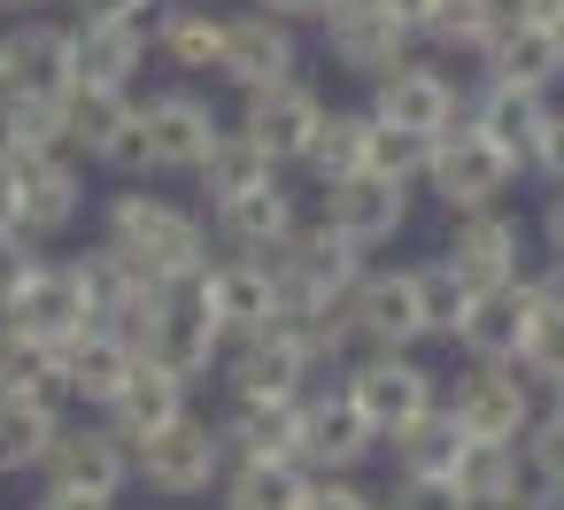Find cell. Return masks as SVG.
Returning a JSON list of instances; mask_svg holds the SVG:
<instances>
[{
  "label": "cell",
  "instance_id": "1f68e13d",
  "mask_svg": "<svg viewBox=\"0 0 564 510\" xmlns=\"http://www.w3.org/2000/svg\"><path fill=\"white\" fill-rule=\"evenodd\" d=\"M448 487H456L464 510H510V502L525 495V456H518V448H495V441H464Z\"/></svg>",
  "mask_w": 564,
  "mask_h": 510
},
{
  "label": "cell",
  "instance_id": "d4e9b609",
  "mask_svg": "<svg viewBox=\"0 0 564 510\" xmlns=\"http://www.w3.org/2000/svg\"><path fill=\"white\" fill-rule=\"evenodd\" d=\"M464 124L487 148H502L518 171H533V148H541V124H549V94H518V86H487L479 78V94L464 101Z\"/></svg>",
  "mask_w": 564,
  "mask_h": 510
},
{
  "label": "cell",
  "instance_id": "b9f144b4",
  "mask_svg": "<svg viewBox=\"0 0 564 510\" xmlns=\"http://www.w3.org/2000/svg\"><path fill=\"white\" fill-rule=\"evenodd\" d=\"M518 379L525 387H564V310L541 294V310H533V325H525V348H518Z\"/></svg>",
  "mask_w": 564,
  "mask_h": 510
},
{
  "label": "cell",
  "instance_id": "cb8c5ba5",
  "mask_svg": "<svg viewBox=\"0 0 564 510\" xmlns=\"http://www.w3.org/2000/svg\"><path fill=\"white\" fill-rule=\"evenodd\" d=\"M9 86L40 94V101H63L78 86V32L63 17H24L9 32Z\"/></svg>",
  "mask_w": 564,
  "mask_h": 510
},
{
  "label": "cell",
  "instance_id": "4316f807",
  "mask_svg": "<svg viewBox=\"0 0 564 510\" xmlns=\"http://www.w3.org/2000/svg\"><path fill=\"white\" fill-rule=\"evenodd\" d=\"M194 402H186V387L171 379V371H155V363H132V379H124V394L101 410V425L124 441V448H140V441H155L163 425H178Z\"/></svg>",
  "mask_w": 564,
  "mask_h": 510
},
{
  "label": "cell",
  "instance_id": "4dcf8cb0",
  "mask_svg": "<svg viewBox=\"0 0 564 510\" xmlns=\"http://www.w3.org/2000/svg\"><path fill=\"white\" fill-rule=\"evenodd\" d=\"M479 70H487V86H518V94H549L556 78H564V47L549 40V32H533V24H502V40L479 55Z\"/></svg>",
  "mask_w": 564,
  "mask_h": 510
},
{
  "label": "cell",
  "instance_id": "ac0fdd59",
  "mask_svg": "<svg viewBox=\"0 0 564 510\" xmlns=\"http://www.w3.org/2000/svg\"><path fill=\"white\" fill-rule=\"evenodd\" d=\"M525 225L510 209H471V217H448V240H441V263L464 271L471 286H510L525 279Z\"/></svg>",
  "mask_w": 564,
  "mask_h": 510
},
{
  "label": "cell",
  "instance_id": "9f6ffc18",
  "mask_svg": "<svg viewBox=\"0 0 564 510\" xmlns=\"http://www.w3.org/2000/svg\"><path fill=\"white\" fill-rule=\"evenodd\" d=\"M0 232H17V155H0Z\"/></svg>",
  "mask_w": 564,
  "mask_h": 510
},
{
  "label": "cell",
  "instance_id": "9a60e30c",
  "mask_svg": "<svg viewBox=\"0 0 564 510\" xmlns=\"http://www.w3.org/2000/svg\"><path fill=\"white\" fill-rule=\"evenodd\" d=\"M140 124H148V163H155V171H178V178H194V171L217 155V140H225L217 109H209L202 94H186V86L148 94V101H140Z\"/></svg>",
  "mask_w": 564,
  "mask_h": 510
},
{
  "label": "cell",
  "instance_id": "94428289",
  "mask_svg": "<svg viewBox=\"0 0 564 510\" xmlns=\"http://www.w3.org/2000/svg\"><path fill=\"white\" fill-rule=\"evenodd\" d=\"M0 9H9V17L24 24V17H40V9H55V0H0Z\"/></svg>",
  "mask_w": 564,
  "mask_h": 510
},
{
  "label": "cell",
  "instance_id": "5bb4252c",
  "mask_svg": "<svg viewBox=\"0 0 564 510\" xmlns=\"http://www.w3.org/2000/svg\"><path fill=\"white\" fill-rule=\"evenodd\" d=\"M217 78H225V86H240V94H271V86L302 78V40H294V24L256 17V9L225 17V55H217Z\"/></svg>",
  "mask_w": 564,
  "mask_h": 510
},
{
  "label": "cell",
  "instance_id": "d6a6232c",
  "mask_svg": "<svg viewBox=\"0 0 564 510\" xmlns=\"http://www.w3.org/2000/svg\"><path fill=\"white\" fill-rule=\"evenodd\" d=\"M55 433H63V410H55V402H40V394H0V479L40 471L47 448H55Z\"/></svg>",
  "mask_w": 564,
  "mask_h": 510
},
{
  "label": "cell",
  "instance_id": "be15d7a7",
  "mask_svg": "<svg viewBox=\"0 0 564 510\" xmlns=\"http://www.w3.org/2000/svg\"><path fill=\"white\" fill-rule=\"evenodd\" d=\"M171 9H194V0H171Z\"/></svg>",
  "mask_w": 564,
  "mask_h": 510
},
{
  "label": "cell",
  "instance_id": "6f0895ef",
  "mask_svg": "<svg viewBox=\"0 0 564 510\" xmlns=\"http://www.w3.org/2000/svg\"><path fill=\"white\" fill-rule=\"evenodd\" d=\"M32 510H117V502H86V495H55V487H40Z\"/></svg>",
  "mask_w": 564,
  "mask_h": 510
},
{
  "label": "cell",
  "instance_id": "8d00e7d4",
  "mask_svg": "<svg viewBox=\"0 0 564 510\" xmlns=\"http://www.w3.org/2000/svg\"><path fill=\"white\" fill-rule=\"evenodd\" d=\"M148 40H155V55H163L171 70H209V78H217L225 17H209V9H163V24H148Z\"/></svg>",
  "mask_w": 564,
  "mask_h": 510
},
{
  "label": "cell",
  "instance_id": "f5cc1de1",
  "mask_svg": "<svg viewBox=\"0 0 564 510\" xmlns=\"http://www.w3.org/2000/svg\"><path fill=\"white\" fill-rule=\"evenodd\" d=\"M502 9H510L518 24H533V32H549V40L564 47V0H502Z\"/></svg>",
  "mask_w": 564,
  "mask_h": 510
},
{
  "label": "cell",
  "instance_id": "8fae6325",
  "mask_svg": "<svg viewBox=\"0 0 564 510\" xmlns=\"http://www.w3.org/2000/svg\"><path fill=\"white\" fill-rule=\"evenodd\" d=\"M379 456V433L364 425V410L340 394V387H310L302 394V448L294 464L310 479H356V464Z\"/></svg>",
  "mask_w": 564,
  "mask_h": 510
},
{
  "label": "cell",
  "instance_id": "e0dca14e",
  "mask_svg": "<svg viewBox=\"0 0 564 510\" xmlns=\"http://www.w3.org/2000/svg\"><path fill=\"white\" fill-rule=\"evenodd\" d=\"M456 117H464V94H456V78H448V70H433V63H402L394 78H379V86H371V124H387V132L441 140Z\"/></svg>",
  "mask_w": 564,
  "mask_h": 510
},
{
  "label": "cell",
  "instance_id": "f35d334b",
  "mask_svg": "<svg viewBox=\"0 0 564 510\" xmlns=\"http://www.w3.org/2000/svg\"><path fill=\"white\" fill-rule=\"evenodd\" d=\"M502 24H510V9H502V0H441V9H433V24H425V40H433L441 55L479 63V55L502 40Z\"/></svg>",
  "mask_w": 564,
  "mask_h": 510
},
{
  "label": "cell",
  "instance_id": "5b68a950",
  "mask_svg": "<svg viewBox=\"0 0 564 510\" xmlns=\"http://www.w3.org/2000/svg\"><path fill=\"white\" fill-rule=\"evenodd\" d=\"M225 433H217V417H178V425H163L155 441H140L132 448V479L140 487H155V495H171V502H194V495H209L217 479H225Z\"/></svg>",
  "mask_w": 564,
  "mask_h": 510
},
{
  "label": "cell",
  "instance_id": "ba28073f",
  "mask_svg": "<svg viewBox=\"0 0 564 510\" xmlns=\"http://www.w3.org/2000/svg\"><path fill=\"white\" fill-rule=\"evenodd\" d=\"M441 410L456 417L464 441H495V448H518L533 433V417H541L533 410V387L518 379V363H471Z\"/></svg>",
  "mask_w": 564,
  "mask_h": 510
},
{
  "label": "cell",
  "instance_id": "60d3db41",
  "mask_svg": "<svg viewBox=\"0 0 564 510\" xmlns=\"http://www.w3.org/2000/svg\"><path fill=\"white\" fill-rule=\"evenodd\" d=\"M410 271H417V302H425V333H433V340H456V325H464V310H471V294H479V286H471L464 271H448L441 256H433V263H410Z\"/></svg>",
  "mask_w": 564,
  "mask_h": 510
},
{
  "label": "cell",
  "instance_id": "816d5d0a",
  "mask_svg": "<svg viewBox=\"0 0 564 510\" xmlns=\"http://www.w3.org/2000/svg\"><path fill=\"white\" fill-rule=\"evenodd\" d=\"M256 17H279V24H325L340 0H248Z\"/></svg>",
  "mask_w": 564,
  "mask_h": 510
},
{
  "label": "cell",
  "instance_id": "f546056e",
  "mask_svg": "<svg viewBox=\"0 0 564 510\" xmlns=\"http://www.w3.org/2000/svg\"><path fill=\"white\" fill-rule=\"evenodd\" d=\"M132 109H140L132 94H109V86H70V94L55 101V117H63V155H70V163H78V155H86V163H101V155L117 148V132L132 124Z\"/></svg>",
  "mask_w": 564,
  "mask_h": 510
},
{
  "label": "cell",
  "instance_id": "8992f818",
  "mask_svg": "<svg viewBox=\"0 0 564 510\" xmlns=\"http://www.w3.org/2000/svg\"><path fill=\"white\" fill-rule=\"evenodd\" d=\"M0 325H9L17 340H32V348H47V356H63L78 333H94L101 317H94V294H86V279H78V263L63 256H47L40 271H32V286L0 310Z\"/></svg>",
  "mask_w": 564,
  "mask_h": 510
},
{
  "label": "cell",
  "instance_id": "f6af8a7d",
  "mask_svg": "<svg viewBox=\"0 0 564 510\" xmlns=\"http://www.w3.org/2000/svg\"><path fill=\"white\" fill-rule=\"evenodd\" d=\"M40 263H47V256H40L24 232H0V310H9V302L32 286V271H40Z\"/></svg>",
  "mask_w": 564,
  "mask_h": 510
},
{
  "label": "cell",
  "instance_id": "2e32d148",
  "mask_svg": "<svg viewBox=\"0 0 564 510\" xmlns=\"http://www.w3.org/2000/svg\"><path fill=\"white\" fill-rule=\"evenodd\" d=\"M410 47H417V40L379 9V0H340V9L325 17V55H333L348 78H371V86H379V78H394L402 63H417Z\"/></svg>",
  "mask_w": 564,
  "mask_h": 510
},
{
  "label": "cell",
  "instance_id": "52a82bcc",
  "mask_svg": "<svg viewBox=\"0 0 564 510\" xmlns=\"http://www.w3.org/2000/svg\"><path fill=\"white\" fill-rule=\"evenodd\" d=\"M310 371H317V356L294 333V317H279V325H263V333H248V340L225 348L232 402H302L310 394Z\"/></svg>",
  "mask_w": 564,
  "mask_h": 510
},
{
  "label": "cell",
  "instance_id": "f1b7e54d",
  "mask_svg": "<svg viewBox=\"0 0 564 510\" xmlns=\"http://www.w3.org/2000/svg\"><path fill=\"white\" fill-rule=\"evenodd\" d=\"M70 32H78V86L132 94V78H140L148 55H155L148 24H70Z\"/></svg>",
  "mask_w": 564,
  "mask_h": 510
},
{
  "label": "cell",
  "instance_id": "44dd1931",
  "mask_svg": "<svg viewBox=\"0 0 564 510\" xmlns=\"http://www.w3.org/2000/svg\"><path fill=\"white\" fill-rule=\"evenodd\" d=\"M78 209H86V171H78L70 155H32V163H17V232H24L32 248L55 240V232H70Z\"/></svg>",
  "mask_w": 564,
  "mask_h": 510
},
{
  "label": "cell",
  "instance_id": "680465c9",
  "mask_svg": "<svg viewBox=\"0 0 564 510\" xmlns=\"http://www.w3.org/2000/svg\"><path fill=\"white\" fill-rule=\"evenodd\" d=\"M510 510H564V495H556V487H533V479H525V495H518Z\"/></svg>",
  "mask_w": 564,
  "mask_h": 510
},
{
  "label": "cell",
  "instance_id": "603a6c76",
  "mask_svg": "<svg viewBox=\"0 0 564 510\" xmlns=\"http://www.w3.org/2000/svg\"><path fill=\"white\" fill-rule=\"evenodd\" d=\"M294 232H302V209H294V194H286V186H263V194H240V202L209 209V240H217L225 256H248V263L286 256V240H294Z\"/></svg>",
  "mask_w": 564,
  "mask_h": 510
},
{
  "label": "cell",
  "instance_id": "d590c367",
  "mask_svg": "<svg viewBox=\"0 0 564 510\" xmlns=\"http://www.w3.org/2000/svg\"><path fill=\"white\" fill-rule=\"evenodd\" d=\"M217 502L225 510H302L310 502V471L302 464H225Z\"/></svg>",
  "mask_w": 564,
  "mask_h": 510
},
{
  "label": "cell",
  "instance_id": "7402d4cb",
  "mask_svg": "<svg viewBox=\"0 0 564 510\" xmlns=\"http://www.w3.org/2000/svg\"><path fill=\"white\" fill-rule=\"evenodd\" d=\"M325 232H340L356 256H371V248H387V240H402V225H410V186H387V178H348V186H333L325 194V217H317Z\"/></svg>",
  "mask_w": 564,
  "mask_h": 510
},
{
  "label": "cell",
  "instance_id": "681fc988",
  "mask_svg": "<svg viewBox=\"0 0 564 510\" xmlns=\"http://www.w3.org/2000/svg\"><path fill=\"white\" fill-rule=\"evenodd\" d=\"M101 163H109V171H124V178H148V171H155V163H148V124H140V109H132V124L117 132V148H109Z\"/></svg>",
  "mask_w": 564,
  "mask_h": 510
},
{
  "label": "cell",
  "instance_id": "7dc6e473",
  "mask_svg": "<svg viewBox=\"0 0 564 510\" xmlns=\"http://www.w3.org/2000/svg\"><path fill=\"white\" fill-rule=\"evenodd\" d=\"M533 178H541L549 194H564V109H549V124H541V148H533Z\"/></svg>",
  "mask_w": 564,
  "mask_h": 510
},
{
  "label": "cell",
  "instance_id": "11a10c76",
  "mask_svg": "<svg viewBox=\"0 0 564 510\" xmlns=\"http://www.w3.org/2000/svg\"><path fill=\"white\" fill-rule=\"evenodd\" d=\"M541 248H549V263H564V194H549V209H541Z\"/></svg>",
  "mask_w": 564,
  "mask_h": 510
},
{
  "label": "cell",
  "instance_id": "4fadbf2b",
  "mask_svg": "<svg viewBox=\"0 0 564 510\" xmlns=\"http://www.w3.org/2000/svg\"><path fill=\"white\" fill-rule=\"evenodd\" d=\"M140 363L171 371L178 387H194L209 363H225V325L209 317L202 286H178V294L155 310V325H148V340H140Z\"/></svg>",
  "mask_w": 564,
  "mask_h": 510
},
{
  "label": "cell",
  "instance_id": "bcb514c9",
  "mask_svg": "<svg viewBox=\"0 0 564 510\" xmlns=\"http://www.w3.org/2000/svg\"><path fill=\"white\" fill-rule=\"evenodd\" d=\"M379 510H464V502H456L448 479H394V487L379 495Z\"/></svg>",
  "mask_w": 564,
  "mask_h": 510
},
{
  "label": "cell",
  "instance_id": "30bf717a",
  "mask_svg": "<svg viewBox=\"0 0 564 510\" xmlns=\"http://www.w3.org/2000/svg\"><path fill=\"white\" fill-rule=\"evenodd\" d=\"M40 479L55 487V495H86V502H117L124 487H132V448L94 417H63V433H55V448H47V464H40Z\"/></svg>",
  "mask_w": 564,
  "mask_h": 510
},
{
  "label": "cell",
  "instance_id": "6da1fadb",
  "mask_svg": "<svg viewBox=\"0 0 564 510\" xmlns=\"http://www.w3.org/2000/svg\"><path fill=\"white\" fill-rule=\"evenodd\" d=\"M101 248L109 256H124L140 279H155V286H202V271L217 263L209 256V225L194 217V209H178L171 194H148V186H124V194H109V209H101Z\"/></svg>",
  "mask_w": 564,
  "mask_h": 510
},
{
  "label": "cell",
  "instance_id": "d6986e66",
  "mask_svg": "<svg viewBox=\"0 0 564 510\" xmlns=\"http://www.w3.org/2000/svg\"><path fill=\"white\" fill-rule=\"evenodd\" d=\"M533 310H541V279L479 286V294H471V310H464V325H456V348H464L471 363H518Z\"/></svg>",
  "mask_w": 564,
  "mask_h": 510
},
{
  "label": "cell",
  "instance_id": "83f0119b",
  "mask_svg": "<svg viewBox=\"0 0 564 510\" xmlns=\"http://www.w3.org/2000/svg\"><path fill=\"white\" fill-rule=\"evenodd\" d=\"M232 464H294L302 448V402H232L217 417Z\"/></svg>",
  "mask_w": 564,
  "mask_h": 510
},
{
  "label": "cell",
  "instance_id": "ee69618b",
  "mask_svg": "<svg viewBox=\"0 0 564 510\" xmlns=\"http://www.w3.org/2000/svg\"><path fill=\"white\" fill-rule=\"evenodd\" d=\"M518 456H525V479H533V487H556V495H564V417H556V410L533 417V433L518 441Z\"/></svg>",
  "mask_w": 564,
  "mask_h": 510
},
{
  "label": "cell",
  "instance_id": "7a4b0ae2",
  "mask_svg": "<svg viewBox=\"0 0 564 510\" xmlns=\"http://www.w3.org/2000/svg\"><path fill=\"white\" fill-rule=\"evenodd\" d=\"M271 271H279V317H317V310H340L371 263H364L340 232L302 225V232L286 240V256H271Z\"/></svg>",
  "mask_w": 564,
  "mask_h": 510
},
{
  "label": "cell",
  "instance_id": "9c48e42d",
  "mask_svg": "<svg viewBox=\"0 0 564 510\" xmlns=\"http://www.w3.org/2000/svg\"><path fill=\"white\" fill-rule=\"evenodd\" d=\"M348 333L364 356H410L425 333V302H417V271H364L356 294H348Z\"/></svg>",
  "mask_w": 564,
  "mask_h": 510
},
{
  "label": "cell",
  "instance_id": "3957f363",
  "mask_svg": "<svg viewBox=\"0 0 564 510\" xmlns=\"http://www.w3.org/2000/svg\"><path fill=\"white\" fill-rule=\"evenodd\" d=\"M525 171L502 155V148H487L464 117L433 140V171H425V194L448 209V217H471V209H502V194L518 186Z\"/></svg>",
  "mask_w": 564,
  "mask_h": 510
},
{
  "label": "cell",
  "instance_id": "74e56055",
  "mask_svg": "<svg viewBox=\"0 0 564 510\" xmlns=\"http://www.w3.org/2000/svg\"><path fill=\"white\" fill-rule=\"evenodd\" d=\"M387 456H394V479H448L456 456H464V433H456L448 410H433V417L402 425V433L387 441Z\"/></svg>",
  "mask_w": 564,
  "mask_h": 510
},
{
  "label": "cell",
  "instance_id": "277c9868",
  "mask_svg": "<svg viewBox=\"0 0 564 510\" xmlns=\"http://www.w3.org/2000/svg\"><path fill=\"white\" fill-rule=\"evenodd\" d=\"M340 394L364 410V425L379 433V448H387L402 425H417V417L441 410V379H433L417 356H356V363L340 371Z\"/></svg>",
  "mask_w": 564,
  "mask_h": 510
},
{
  "label": "cell",
  "instance_id": "6125c7cd",
  "mask_svg": "<svg viewBox=\"0 0 564 510\" xmlns=\"http://www.w3.org/2000/svg\"><path fill=\"white\" fill-rule=\"evenodd\" d=\"M0 86H9V32H0Z\"/></svg>",
  "mask_w": 564,
  "mask_h": 510
},
{
  "label": "cell",
  "instance_id": "484cf974",
  "mask_svg": "<svg viewBox=\"0 0 564 510\" xmlns=\"http://www.w3.org/2000/svg\"><path fill=\"white\" fill-rule=\"evenodd\" d=\"M132 363H140V348H132V340H117L109 325H94V333H78V340L55 356V379H63V394H70V402L109 410V402L124 394Z\"/></svg>",
  "mask_w": 564,
  "mask_h": 510
},
{
  "label": "cell",
  "instance_id": "ab89813d",
  "mask_svg": "<svg viewBox=\"0 0 564 510\" xmlns=\"http://www.w3.org/2000/svg\"><path fill=\"white\" fill-rule=\"evenodd\" d=\"M0 155H17V163H32V155H63V117H55V101L0 86Z\"/></svg>",
  "mask_w": 564,
  "mask_h": 510
},
{
  "label": "cell",
  "instance_id": "c3c4849f",
  "mask_svg": "<svg viewBox=\"0 0 564 510\" xmlns=\"http://www.w3.org/2000/svg\"><path fill=\"white\" fill-rule=\"evenodd\" d=\"M302 510H379V495L364 479H310V502Z\"/></svg>",
  "mask_w": 564,
  "mask_h": 510
},
{
  "label": "cell",
  "instance_id": "91938a15",
  "mask_svg": "<svg viewBox=\"0 0 564 510\" xmlns=\"http://www.w3.org/2000/svg\"><path fill=\"white\" fill-rule=\"evenodd\" d=\"M541 294H549V302L564 310V263H549V271H541Z\"/></svg>",
  "mask_w": 564,
  "mask_h": 510
},
{
  "label": "cell",
  "instance_id": "7bdbcfd3",
  "mask_svg": "<svg viewBox=\"0 0 564 510\" xmlns=\"http://www.w3.org/2000/svg\"><path fill=\"white\" fill-rule=\"evenodd\" d=\"M425 171H433V140H410V132L371 124V178H387V186H425Z\"/></svg>",
  "mask_w": 564,
  "mask_h": 510
},
{
  "label": "cell",
  "instance_id": "ffe728a7",
  "mask_svg": "<svg viewBox=\"0 0 564 510\" xmlns=\"http://www.w3.org/2000/svg\"><path fill=\"white\" fill-rule=\"evenodd\" d=\"M202 302H209V317L225 325V348H232V340L279 325V271L271 263H248V256H217L202 271Z\"/></svg>",
  "mask_w": 564,
  "mask_h": 510
},
{
  "label": "cell",
  "instance_id": "7c38bea8",
  "mask_svg": "<svg viewBox=\"0 0 564 510\" xmlns=\"http://www.w3.org/2000/svg\"><path fill=\"white\" fill-rule=\"evenodd\" d=\"M325 94L317 86H302V78H286V86H271V94H248V109H240V140H256L279 171H302L310 163V148H317V132H325Z\"/></svg>",
  "mask_w": 564,
  "mask_h": 510
},
{
  "label": "cell",
  "instance_id": "db71d44e",
  "mask_svg": "<svg viewBox=\"0 0 564 510\" xmlns=\"http://www.w3.org/2000/svg\"><path fill=\"white\" fill-rule=\"evenodd\" d=\"M379 9L410 32V40H425V24H433V9H441V0H379Z\"/></svg>",
  "mask_w": 564,
  "mask_h": 510
},
{
  "label": "cell",
  "instance_id": "f907efd6",
  "mask_svg": "<svg viewBox=\"0 0 564 510\" xmlns=\"http://www.w3.org/2000/svg\"><path fill=\"white\" fill-rule=\"evenodd\" d=\"M155 0H70V24H148Z\"/></svg>",
  "mask_w": 564,
  "mask_h": 510
},
{
  "label": "cell",
  "instance_id": "836d02e7",
  "mask_svg": "<svg viewBox=\"0 0 564 510\" xmlns=\"http://www.w3.org/2000/svg\"><path fill=\"white\" fill-rule=\"evenodd\" d=\"M302 171L317 178V194H333V186L364 178V171H371V109H333Z\"/></svg>",
  "mask_w": 564,
  "mask_h": 510
},
{
  "label": "cell",
  "instance_id": "e575fe53",
  "mask_svg": "<svg viewBox=\"0 0 564 510\" xmlns=\"http://www.w3.org/2000/svg\"><path fill=\"white\" fill-rule=\"evenodd\" d=\"M202 178V194H209V209H225V202H240V194H263V186H279V163L256 148V140H240L232 124H225V140H217V155L194 171Z\"/></svg>",
  "mask_w": 564,
  "mask_h": 510
}]
</instances>
